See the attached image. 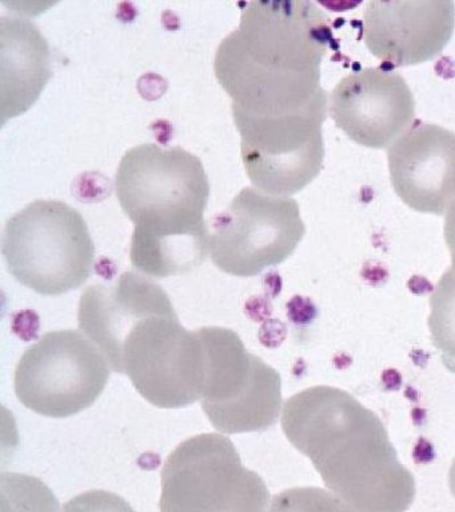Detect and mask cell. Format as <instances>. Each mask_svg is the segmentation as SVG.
Returning a JSON list of instances; mask_svg holds the SVG:
<instances>
[{
	"instance_id": "cell-1",
	"label": "cell",
	"mask_w": 455,
	"mask_h": 512,
	"mask_svg": "<svg viewBox=\"0 0 455 512\" xmlns=\"http://www.w3.org/2000/svg\"><path fill=\"white\" fill-rule=\"evenodd\" d=\"M334 42L329 16L311 2H250L219 44L214 71L233 115H327L323 59Z\"/></svg>"
},
{
	"instance_id": "cell-2",
	"label": "cell",
	"mask_w": 455,
	"mask_h": 512,
	"mask_svg": "<svg viewBox=\"0 0 455 512\" xmlns=\"http://www.w3.org/2000/svg\"><path fill=\"white\" fill-rule=\"evenodd\" d=\"M282 430L355 512H406L413 504L414 475L385 424L349 392L331 386L298 392L283 406Z\"/></svg>"
},
{
	"instance_id": "cell-3",
	"label": "cell",
	"mask_w": 455,
	"mask_h": 512,
	"mask_svg": "<svg viewBox=\"0 0 455 512\" xmlns=\"http://www.w3.org/2000/svg\"><path fill=\"white\" fill-rule=\"evenodd\" d=\"M115 194L134 223L135 270L165 279L193 271L210 255V183L198 156L151 143L131 148L119 163Z\"/></svg>"
},
{
	"instance_id": "cell-4",
	"label": "cell",
	"mask_w": 455,
	"mask_h": 512,
	"mask_svg": "<svg viewBox=\"0 0 455 512\" xmlns=\"http://www.w3.org/2000/svg\"><path fill=\"white\" fill-rule=\"evenodd\" d=\"M2 252L11 275L41 295L77 290L93 274L86 220L59 200H37L7 220Z\"/></svg>"
},
{
	"instance_id": "cell-5",
	"label": "cell",
	"mask_w": 455,
	"mask_h": 512,
	"mask_svg": "<svg viewBox=\"0 0 455 512\" xmlns=\"http://www.w3.org/2000/svg\"><path fill=\"white\" fill-rule=\"evenodd\" d=\"M270 492L225 435L185 440L162 470L161 512H267Z\"/></svg>"
},
{
	"instance_id": "cell-6",
	"label": "cell",
	"mask_w": 455,
	"mask_h": 512,
	"mask_svg": "<svg viewBox=\"0 0 455 512\" xmlns=\"http://www.w3.org/2000/svg\"><path fill=\"white\" fill-rule=\"evenodd\" d=\"M159 408H182L202 399L206 347L201 328L179 323L174 307L139 320L127 335L114 370Z\"/></svg>"
},
{
	"instance_id": "cell-7",
	"label": "cell",
	"mask_w": 455,
	"mask_h": 512,
	"mask_svg": "<svg viewBox=\"0 0 455 512\" xmlns=\"http://www.w3.org/2000/svg\"><path fill=\"white\" fill-rule=\"evenodd\" d=\"M206 347L202 410L223 434L259 432L277 423L282 380L275 368L251 354L234 331L201 328Z\"/></svg>"
},
{
	"instance_id": "cell-8",
	"label": "cell",
	"mask_w": 455,
	"mask_h": 512,
	"mask_svg": "<svg viewBox=\"0 0 455 512\" xmlns=\"http://www.w3.org/2000/svg\"><path fill=\"white\" fill-rule=\"evenodd\" d=\"M109 367L85 334L49 332L19 360L15 394L39 415L67 418L93 406L109 382Z\"/></svg>"
},
{
	"instance_id": "cell-9",
	"label": "cell",
	"mask_w": 455,
	"mask_h": 512,
	"mask_svg": "<svg viewBox=\"0 0 455 512\" xmlns=\"http://www.w3.org/2000/svg\"><path fill=\"white\" fill-rule=\"evenodd\" d=\"M211 260L219 270L251 278L289 259L305 236L297 200L245 187L213 219Z\"/></svg>"
},
{
	"instance_id": "cell-10",
	"label": "cell",
	"mask_w": 455,
	"mask_h": 512,
	"mask_svg": "<svg viewBox=\"0 0 455 512\" xmlns=\"http://www.w3.org/2000/svg\"><path fill=\"white\" fill-rule=\"evenodd\" d=\"M233 118L241 135L243 166L259 191L291 196L309 186L321 172L325 159L322 126L326 116Z\"/></svg>"
},
{
	"instance_id": "cell-11",
	"label": "cell",
	"mask_w": 455,
	"mask_h": 512,
	"mask_svg": "<svg viewBox=\"0 0 455 512\" xmlns=\"http://www.w3.org/2000/svg\"><path fill=\"white\" fill-rule=\"evenodd\" d=\"M329 114L353 142L389 148L413 126L414 96L397 72L363 68L339 80L331 91Z\"/></svg>"
},
{
	"instance_id": "cell-12",
	"label": "cell",
	"mask_w": 455,
	"mask_h": 512,
	"mask_svg": "<svg viewBox=\"0 0 455 512\" xmlns=\"http://www.w3.org/2000/svg\"><path fill=\"white\" fill-rule=\"evenodd\" d=\"M455 30L449 0L367 3L363 40L371 54L393 67L429 62L443 51Z\"/></svg>"
},
{
	"instance_id": "cell-13",
	"label": "cell",
	"mask_w": 455,
	"mask_h": 512,
	"mask_svg": "<svg viewBox=\"0 0 455 512\" xmlns=\"http://www.w3.org/2000/svg\"><path fill=\"white\" fill-rule=\"evenodd\" d=\"M391 184L402 202L422 214L446 215L455 203V134L415 120L387 148Z\"/></svg>"
},
{
	"instance_id": "cell-14",
	"label": "cell",
	"mask_w": 455,
	"mask_h": 512,
	"mask_svg": "<svg viewBox=\"0 0 455 512\" xmlns=\"http://www.w3.org/2000/svg\"><path fill=\"white\" fill-rule=\"evenodd\" d=\"M173 306L157 283L125 272L114 283L94 284L79 302V328L98 347L113 370L131 328L155 312Z\"/></svg>"
},
{
	"instance_id": "cell-15",
	"label": "cell",
	"mask_w": 455,
	"mask_h": 512,
	"mask_svg": "<svg viewBox=\"0 0 455 512\" xmlns=\"http://www.w3.org/2000/svg\"><path fill=\"white\" fill-rule=\"evenodd\" d=\"M53 76L49 42L33 22L0 19V120L25 114Z\"/></svg>"
},
{
	"instance_id": "cell-16",
	"label": "cell",
	"mask_w": 455,
	"mask_h": 512,
	"mask_svg": "<svg viewBox=\"0 0 455 512\" xmlns=\"http://www.w3.org/2000/svg\"><path fill=\"white\" fill-rule=\"evenodd\" d=\"M431 340L443 363L455 372V270L449 268L438 280L430 296Z\"/></svg>"
},
{
	"instance_id": "cell-17",
	"label": "cell",
	"mask_w": 455,
	"mask_h": 512,
	"mask_svg": "<svg viewBox=\"0 0 455 512\" xmlns=\"http://www.w3.org/2000/svg\"><path fill=\"white\" fill-rule=\"evenodd\" d=\"M0 496L2 512H59L57 496L35 476L3 472Z\"/></svg>"
},
{
	"instance_id": "cell-18",
	"label": "cell",
	"mask_w": 455,
	"mask_h": 512,
	"mask_svg": "<svg viewBox=\"0 0 455 512\" xmlns=\"http://www.w3.org/2000/svg\"><path fill=\"white\" fill-rule=\"evenodd\" d=\"M267 512H355L331 491L295 487L275 495Z\"/></svg>"
},
{
	"instance_id": "cell-19",
	"label": "cell",
	"mask_w": 455,
	"mask_h": 512,
	"mask_svg": "<svg viewBox=\"0 0 455 512\" xmlns=\"http://www.w3.org/2000/svg\"><path fill=\"white\" fill-rule=\"evenodd\" d=\"M62 512H135L125 499L113 492L94 490L83 492L69 500Z\"/></svg>"
},
{
	"instance_id": "cell-20",
	"label": "cell",
	"mask_w": 455,
	"mask_h": 512,
	"mask_svg": "<svg viewBox=\"0 0 455 512\" xmlns=\"http://www.w3.org/2000/svg\"><path fill=\"white\" fill-rule=\"evenodd\" d=\"M445 239L451 255V268L455 270V203L446 214Z\"/></svg>"
},
{
	"instance_id": "cell-21",
	"label": "cell",
	"mask_w": 455,
	"mask_h": 512,
	"mask_svg": "<svg viewBox=\"0 0 455 512\" xmlns=\"http://www.w3.org/2000/svg\"><path fill=\"white\" fill-rule=\"evenodd\" d=\"M449 486L451 494H453L455 498V459L453 463H451L450 471H449Z\"/></svg>"
}]
</instances>
